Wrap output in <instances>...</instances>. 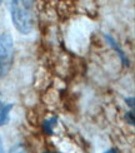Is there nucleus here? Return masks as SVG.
Returning <instances> with one entry per match:
<instances>
[{
  "mask_svg": "<svg viewBox=\"0 0 135 153\" xmlns=\"http://www.w3.org/2000/svg\"><path fill=\"white\" fill-rule=\"evenodd\" d=\"M9 153H27V149H25L21 144H18V146H14Z\"/></svg>",
  "mask_w": 135,
  "mask_h": 153,
  "instance_id": "6",
  "label": "nucleus"
},
{
  "mask_svg": "<svg viewBox=\"0 0 135 153\" xmlns=\"http://www.w3.org/2000/svg\"><path fill=\"white\" fill-rule=\"evenodd\" d=\"M56 118L54 117V118H50V119H48V120H45V123H44V128H45V131H46L49 134H51L53 133V128L56 126Z\"/></svg>",
  "mask_w": 135,
  "mask_h": 153,
  "instance_id": "5",
  "label": "nucleus"
},
{
  "mask_svg": "<svg viewBox=\"0 0 135 153\" xmlns=\"http://www.w3.org/2000/svg\"><path fill=\"white\" fill-rule=\"evenodd\" d=\"M126 102H128V105H130L131 108H134V98L133 97L126 98Z\"/></svg>",
  "mask_w": 135,
  "mask_h": 153,
  "instance_id": "8",
  "label": "nucleus"
},
{
  "mask_svg": "<svg viewBox=\"0 0 135 153\" xmlns=\"http://www.w3.org/2000/svg\"><path fill=\"white\" fill-rule=\"evenodd\" d=\"M129 118H130V124L134 126V112L133 111H130L129 114H128V119H129Z\"/></svg>",
  "mask_w": 135,
  "mask_h": 153,
  "instance_id": "7",
  "label": "nucleus"
},
{
  "mask_svg": "<svg viewBox=\"0 0 135 153\" xmlns=\"http://www.w3.org/2000/svg\"><path fill=\"white\" fill-rule=\"evenodd\" d=\"M9 10L13 24L21 34H29L34 29V14L29 0H10Z\"/></svg>",
  "mask_w": 135,
  "mask_h": 153,
  "instance_id": "1",
  "label": "nucleus"
},
{
  "mask_svg": "<svg viewBox=\"0 0 135 153\" xmlns=\"http://www.w3.org/2000/svg\"><path fill=\"white\" fill-rule=\"evenodd\" d=\"M105 39H106V40H108V43L110 44V45H111V47H113V48H114V49L118 52V54L120 55V58H121V60H123L124 64H125L126 67H129V60L126 59V56H125V54L123 53V50H121V49L118 47V44H117V42H115V40L113 39V36H110V35L105 34Z\"/></svg>",
  "mask_w": 135,
  "mask_h": 153,
  "instance_id": "4",
  "label": "nucleus"
},
{
  "mask_svg": "<svg viewBox=\"0 0 135 153\" xmlns=\"http://www.w3.org/2000/svg\"><path fill=\"white\" fill-rule=\"evenodd\" d=\"M13 108L11 103H3L0 102V126H4L9 120V113Z\"/></svg>",
  "mask_w": 135,
  "mask_h": 153,
  "instance_id": "3",
  "label": "nucleus"
},
{
  "mask_svg": "<svg viewBox=\"0 0 135 153\" xmlns=\"http://www.w3.org/2000/svg\"><path fill=\"white\" fill-rule=\"evenodd\" d=\"M0 153H5V149H4V144H3V139L0 137Z\"/></svg>",
  "mask_w": 135,
  "mask_h": 153,
  "instance_id": "9",
  "label": "nucleus"
},
{
  "mask_svg": "<svg viewBox=\"0 0 135 153\" xmlns=\"http://www.w3.org/2000/svg\"><path fill=\"white\" fill-rule=\"evenodd\" d=\"M14 55V43L10 34H0V78L8 72Z\"/></svg>",
  "mask_w": 135,
  "mask_h": 153,
  "instance_id": "2",
  "label": "nucleus"
},
{
  "mask_svg": "<svg viewBox=\"0 0 135 153\" xmlns=\"http://www.w3.org/2000/svg\"><path fill=\"white\" fill-rule=\"evenodd\" d=\"M1 3H3V0H0V4H1Z\"/></svg>",
  "mask_w": 135,
  "mask_h": 153,
  "instance_id": "11",
  "label": "nucleus"
},
{
  "mask_svg": "<svg viewBox=\"0 0 135 153\" xmlns=\"http://www.w3.org/2000/svg\"><path fill=\"white\" fill-rule=\"evenodd\" d=\"M105 153H118L117 151H115V149H108Z\"/></svg>",
  "mask_w": 135,
  "mask_h": 153,
  "instance_id": "10",
  "label": "nucleus"
}]
</instances>
